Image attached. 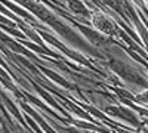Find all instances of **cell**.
<instances>
[{
    "mask_svg": "<svg viewBox=\"0 0 148 133\" xmlns=\"http://www.w3.org/2000/svg\"><path fill=\"white\" fill-rule=\"evenodd\" d=\"M76 25H77V28L86 35V37H88L89 43H92L93 46L101 47V46H105V44L111 43V40H110L108 37H105L104 34H101L99 31H95V30L86 27V25H82V24H76Z\"/></svg>",
    "mask_w": 148,
    "mask_h": 133,
    "instance_id": "4",
    "label": "cell"
},
{
    "mask_svg": "<svg viewBox=\"0 0 148 133\" xmlns=\"http://www.w3.org/2000/svg\"><path fill=\"white\" fill-rule=\"evenodd\" d=\"M108 65L123 80H126V81L135 84V86H139V87H147L148 86V81L142 77L141 72L136 68H133L132 65L123 62V61H119V59H110Z\"/></svg>",
    "mask_w": 148,
    "mask_h": 133,
    "instance_id": "1",
    "label": "cell"
},
{
    "mask_svg": "<svg viewBox=\"0 0 148 133\" xmlns=\"http://www.w3.org/2000/svg\"><path fill=\"white\" fill-rule=\"evenodd\" d=\"M49 25H51L55 31H58L61 35H62V37L67 40V42H70V43H73V44H76V46H79V47H82V49L83 50H86V52H90V53H93V55H96V56H99L101 58V55L99 53H98L96 50H93L92 49V47L90 46H88V44H86L84 43V40H82L80 37H79V35L76 34V33H74L68 25H65V24L64 22H61L56 16L51 21V22H49Z\"/></svg>",
    "mask_w": 148,
    "mask_h": 133,
    "instance_id": "2",
    "label": "cell"
},
{
    "mask_svg": "<svg viewBox=\"0 0 148 133\" xmlns=\"http://www.w3.org/2000/svg\"><path fill=\"white\" fill-rule=\"evenodd\" d=\"M64 130H65L67 133H86V132H82L80 129H68V127H67V129H64Z\"/></svg>",
    "mask_w": 148,
    "mask_h": 133,
    "instance_id": "9",
    "label": "cell"
},
{
    "mask_svg": "<svg viewBox=\"0 0 148 133\" xmlns=\"http://www.w3.org/2000/svg\"><path fill=\"white\" fill-rule=\"evenodd\" d=\"M68 6H70V9L74 12V14L83 15L84 18H89L90 16V12L88 10V8L83 5L82 0H68Z\"/></svg>",
    "mask_w": 148,
    "mask_h": 133,
    "instance_id": "6",
    "label": "cell"
},
{
    "mask_svg": "<svg viewBox=\"0 0 148 133\" xmlns=\"http://www.w3.org/2000/svg\"><path fill=\"white\" fill-rule=\"evenodd\" d=\"M93 24L95 27L98 28V31L105 33V34H111L114 31V25L111 24V21L101 12H98L96 15H93Z\"/></svg>",
    "mask_w": 148,
    "mask_h": 133,
    "instance_id": "5",
    "label": "cell"
},
{
    "mask_svg": "<svg viewBox=\"0 0 148 133\" xmlns=\"http://www.w3.org/2000/svg\"><path fill=\"white\" fill-rule=\"evenodd\" d=\"M133 101L138 102V104H148V89L144 90L142 93L136 95V96H133Z\"/></svg>",
    "mask_w": 148,
    "mask_h": 133,
    "instance_id": "8",
    "label": "cell"
},
{
    "mask_svg": "<svg viewBox=\"0 0 148 133\" xmlns=\"http://www.w3.org/2000/svg\"><path fill=\"white\" fill-rule=\"evenodd\" d=\"M45 72H46L47 76H51V77H52V78H53L56 83L62 84V86H65V87H68V86H70V84H68V83H67V81H65L62 77H61V76H58L56 72H53V71H51V70H45Z\"/></svg>",
    "mask_w": 148,
    "mask_h": 133,
    "instance_id": "7",
    "label": "cell"
},
{
    "mask_svg": "<svg viewBox=\"0 0 148 133\" xmlns=\"http://www.w3.org/2000/svg\"><path fill=\"white\" fill-rule=\"evenodd\" d=\"M105 111L110 114V115H114L120 120H125L126 123L135 126V127H141L142 123L139 121V118L136 117L130 108H126V106H116V105H111V106H107Z\"/></svg>",
    "mask_w": 148,
    "mask_h": 133,
    "instance_id": "3",
    "label": "cell"
}]
</instances>
